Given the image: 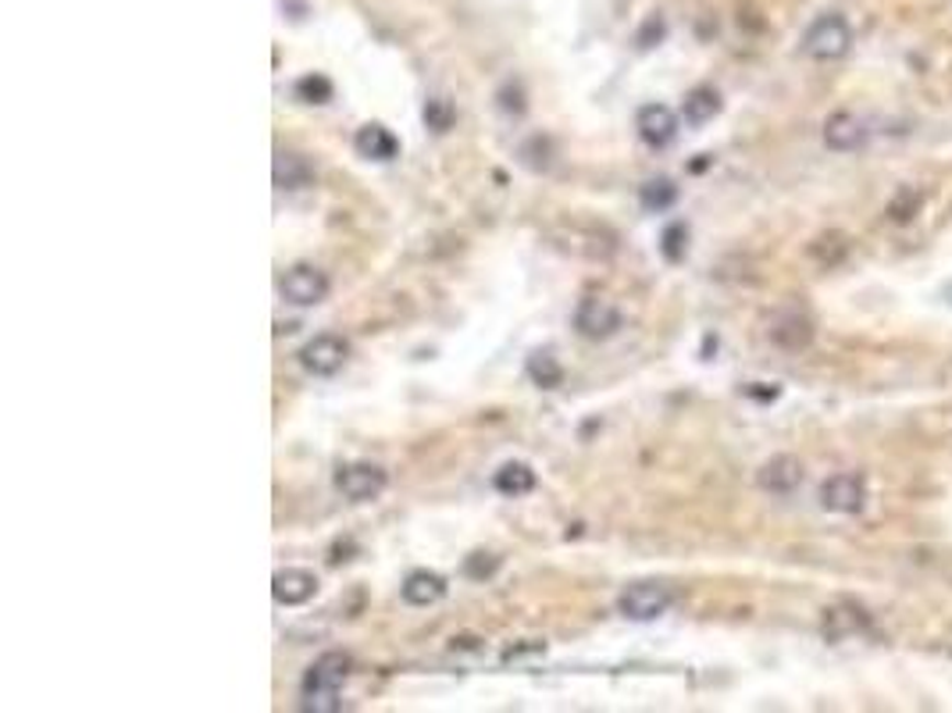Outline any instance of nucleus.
<instances>
[{
  "label": "nucleus",
  "instance_id": "18",
  "mask_svg": "<svg viewBox=\"0 0 952 713\" xmlns=\"http://www.w3.org/2000/svg\"><path fill=\"white\" fill-rule=\"evenodd\" d=\"M535 471L524 464V461H510V464H503L500 471H496L492 475V485H496V493L500 496H510V499H521V496H529L532 489H535Z\"/></svg>",
  "mask_w": 952,
  "mask_h": 713
},
{
  "label": "nucleus",
  "instance_id": "12",
  "mask_svg": "<svg viewBox=\"0 0 952 713\" xmlns=\"http://www.w3.org/2000/svg\"><path fill=\"white\" fill-rule=\"evenodd\" d=\"M863 139H866V125L857 118V114L838 111L824 122V143H828V150H838V154L860 150Z\"/></svg>",
  "mask_w": 952,
  "mask_h": 713
},
{
  "label": "nucleus",
  "instance_id": "27",
  "mask_svg": "<svg viewBox=\"0 0 952 713\" xmlns=\"http://www.w3.org/2000/svg\"><path fill=\"white\" fill-rule=\"evenodd\" d=\"M496 567H500V556H492V553H472V556L464 561V575L475 578V581H486V578L496 575Z\"/></svg>",
  "mask_w": 952,
  "mask_h": 713
},
{
  "label": "nucleus",
  "instance_id": "6",
  "mask_svg": "<svg viewBox=\"0 0 952 713\" xmlns=\"http://www.w3.org/2000/svg\"><path fill=\"white\" fill-rule=\"evenodd\" d=\"M386 482H389L386 471H382L378 464H367V461L343 464L336 471V489L343 493L350 503H367V499L382 496Z\"/></svg>",
  "mask_w": 952,
  "mask_h": 713
},
{
  "label": "nucleus",
  "instance_id": "21",
  "mask_svg": "<svg viewBox=\"0 0 952 713\" xmlns=\"http://www.w3.org/2000/svg\"><path fill=\"white\" fill-rule=\"evenodd\" d=\"M524 371H529V378L539 385V389H557V385L564 382V367L549 350H535L529 356V364H524Z\"/></svg>",
  "mask_w": 952,
  "mask_h": 713
},
{
  "label": "nucleus",
  "instance_id": "5",
  "mask_svg": "<svg viewBox=\"0 0 952 713\" xmlns=\"http://www.w3.org/2000/svg\"><path fill=\"white\" fill-rule=\"evenodd\" d=\"M279 293L293 307H318L329 296V275L315 264H293L286 275L279 279Z\"/></svg>",
  "mask_w": 952,
  "mask_h": 713
},
{
  "label": "nucleus",
  "instance_id": "9",
  "mask_svg": "<svg viewBox=\"0 0 952 713\" xmlns=\"http://www.w3.org/2000/svg\"><path fill=\"white\" fill-rule=\"evenodd\" d=\"M757 485L771 496H789L803 485V461L792 453H778L771 456L760 471H757Z\"/></svg>",
  "mask_w": 952,
  "mask_h": 713
},
{
  "label": "nucleus",
  "instance_id": "23",
  "mask_svg": "<svg viewBox=\"0 0 952 713\" xmlns=\"http://www.w3.org/2000/svg\"><path fill=\"white\" fill-rule=\"evenodd\" d=\"M296 97L304 100V104H329L332 100V82L321 76V71H310V76L296 79Z\"/></svg>",
  "mask_w": 952,
  "mask_h": 713
},
{
  "label": "nucleus",
  "instance_id": "7",
  "mask_svg": "<svg viewBox=\"0 0 952 713\" xmlns=\"http://www.w3.org/2000/svg\"><path fill=\"white\" fill-rule=\"evenodd\" d=\"M866 503V485L860 475L842 471V475H831L820 485V507L831 513H860Z\"/></svg>",
  "mask_w": 952,
  "mask_h": 713
},
{
  "label": "nucleus",
  "instance_id": "29",
  "mask_svg": "<svg viewBox=\"0 0 952 713\" xmlns=\"http://www.w3.org/2000/svg\"><path fill=\"white\" fill-rule=\"evenodd\" d=\"M496 97H500V107H503L507 114H524V90H521L518 82H507Z\"/></svg>",
  "mask_w": 952,
  "mask_h": 713
},
{
  "label": "nucleus",
  "instance_id": "15",
  "mask_svg": "<svg viewBox=\"0 0 952 713\" xmlns=\"http://www.w3.org/2000/svg\"><path fill=\"white\" fill-rule=\"evenodd\" d=\"M771 342H778L781 350H803L814 342V325L800 310H781L771 321Z\"/></svg>",
  "mask_w": 952,
  "mask_h": 713
},
{
  "label": "nucleus",
  "instance_id": "20",
  "mask_svg": "<svg viewBox=\"0 0 952 713\" xmlns=\"http://www.w3.org/2000/svg\"><path fill=\"white\" fill-rule=\"evenodd\" d=\"M638 204H643L646 211H653V214L675 207V204H678V185H675V179H667V176L646 179L643 185H638Z\"/></svg>",
  "mask_w": 952,
  "mask_h": 713
},
{
  "label": "nucleus",
  "instance_id": "28",
  "mask_svg": "<svg viewBox=\"0 0 952 713\" xmlns=\"http://www.w3.org/2000/svg\"><path fill=\"white\" fill-rule=\"evenodd\" d=\"M664 33H667V25H664V19H660V14H653V19H646V25L638 29V36H635L638 50H649V47H657V43L664 39Z\"/></svg>",
  "mask_w": 952,
  "mask_h": 713
},
{
  "label": "nucleus",
  "instance_id": "2",
  "mask_svg": "<svg viewBox=\"0 0 952 713\" xmlns=\"http://www.w3.org/2000/svg\"><path fill=\"white\" fill-rule=\"evenodd\" d=\"M849 47H852V29L846 22V14H838V11L820 14L803 36V50L814 57V61H838V57L849 54Z\"/></svg>",
  "mask_w": 952,
  "mask_h": 713
},
{
  "label": "nucleus",
  "instance_id": "13",
  "mask_svg": "<svg viewBox=\"0 0 952 713\" xmlns=\"http://www.w3.org/2000/svg\"><path fill=\"white\" fill-rule=\"evenodd\" d=\"M446 589H450L446 578L435 575V570H410L400 585V596L410 607H435L446 596Z\"/></svg>",
  "mask_w": 952,
  "mask_h": 713
},
{
  "label": "nucleus",
  "instance_id": "3",
  "mask_svg": "<svg viewBox=\"0 0 952 713\" xmlns=\"http://www.w3.org/2000/svg\"><path fill=\"white\" fill-rule=\"evenodd\" d=\"M575 328L581 339H592V342L610 339V336H617V328H621V310L610 296L589 293V296H581L575 307Z\"/></svg>",
  "mask_w": 952,
  "mask_h": 713
},
{
  "label": "nucleus",
  "instance_id": "14",
  "mask_svg": "<svg viewBox=\"0 0 952 713\" xmlns=\"http://www.w3.org/2000/svg\"><path fill=\"white\" fill-rule=\"evenodd\" d=\"M353 147H358V154L367 157V161H393V157L400 154V139L382 122H367L358 128V136H353Z\"/></svg>",
  "mask_w": 952,
  "mask_h": 713
},
{
  "label": "nucleus",
  "instance_id": "1",
  "mask_svg": "<svg viewBox=\"0 0 952 713\" xmlns=\"http://www.w3.org/2000/svg\"><path fill=\"white\" fill-rule=\"evenodd\" d=\"M671 603H675V589L667 581H653V578L632 581L628 589L617 596V610L628 621H638V624L664 618V613L671 610Z\"/></svg>",
  "mask_w": 952,
  "mask_h": 713
},
{
  "label": "nucleus",
  "instance_id": "26",
  "mask_svg": "<svg viewBox=\"0 0 952 713\" xmlns=\"http://www.w3.org/2000/svg\"><path fill=\"white\" fill-rule=\"evenodd\" d=\"M453 118H457V111H453L450 100L435 97V100L424 104V125H429L432 133H446V128L453 125Z\"/></svg>",
  "mask_w": 952,
  "mask_h": 713
},
{
  "label": "nucleus",
  "instance_id": "19",
  "mask_svg": "<svg viewBox=\"0 0 952 713\" xmlns=\"http://www.w3.org/2000/svg\"><path fill=\"white\" fill-rule=\"evenodd\" d=\"M717 114H721V93L714 86H695V90H689L685 104H681V118L689 125H706V122H714Z\"/></svg>",
  "mask_w": 952,
  "mask_h": 713
},
{
  "label": "nucleus",
  "instance_id": "25",
  "mask_svg": "<svg viewBox=\"0 0 952 713\" xmlns=\"http://www.w3.org/2000/svg\"><path fill=\"white\" fill-rule=\"evenodd\" d=\"M301 710H307V713H336V710H343V699H339V689H304Z\"/></svg>",
  "mask_w": 952,
  "mask_h": 713
},
{
  "label": "nucleus",
  "instance_id": "22",
  "mask_svg": "<svg viewBox=\"0 0 952 713\" xmlns=\"http://www.w3.org/2000/svg\"><path fill=\"white\" fill-rule=\"evenodd\" d=\"M920 207H923V193L917 190V185H899V190L892 193L885 214L895 225H909L920 214Z\"/></svg>",
  "mask_w": 952,
  "mask_h": 713
},
{
  "label": "nucleus",
  "instance_id": "11",
  "mask_svg": "<svg viewBox=\"0 0 952 713\" xmlns=\"http://www.w3.org/2000/svg\"><path fill=\"white\" fill-rule=\"evenodd\" d=\"M350 670H353L350 653L329 649V653H321L318 660L307 667L304 689H343L347 678H350Z\"/></svg>",
  "mask_w": 952,
  "mask_h": 713
},
{
  "label": "nucleus",
  "instance_id": "4",
  "mask_svg": "<svg viewBox=\"0 0 952 713\" xmlns=\"http://www.w3.org/2000/svg\"><path fill=\"white\" fill-rule=\"evenodd\" d=\"M296 356H301V367L307 371V375L329 378V375H336V371H343V364L350 361V342L336 332H321L315 339H307Z\"/></svg>",
  "mask_w": 952,
  "mask_h": 713
},
{
  "label": "nucleus",
  "instance_id": "24",
  "mask_svg": "<svg viewBox=\"0 0 952 713\" xmlns=\"http://www.w3.org/2000/svg\"><path fill=\"white\" fill-rule=\"evenodd\" d=\"M660 253H664L671 264L685 261V253H689V228L681 225V222L667 225V228H664V236H660Z\"/></svg>",
  "mask_w": 952,
  "mask_h": 713
},
{
  "label": "nucleus",
  "instance_id": "17",
  "mask_svg": "<svg viewBox=\"0 0 952 713\" xmlns=\"http://www.w3.org/2000/svg\"><path fill=\"white\" fill-rule=\"evenodd\" d=\"M866 624H871V618H866V610L852 607V603H838V607H828V610H824V635H828L831 642L849 638V635H860Z\"/></svg>",
  "mask_w": 952,
  "mask_h": 713
},
{
  "label": "nucleus",
  "instance_id": "16",
  "mask_svg": "<svg viewBox=\"0 0 952 713\" xmlns=\"http://www.w3.org/2000/svg\"><path fill=\"white\" fill-rule=\"evenodd\" d=\"M272 179L279 190H304V185L315 182V168H310V161L304 154H293V150H279L275 154V165H272Z\"/></svg>",
  "mask_w": 952,
  "mask_h": 713
},
{
  "label": "nucleus",
  "instance_id": "10",
  "mask_svg": "<svg viewBox=\"0 0 952 713\" xmlns=\"http://www.w3.org/2000/svg\"><path fill=\"white\" fill-rule=\"evenodd\" d=\"M272 596L279 607H304L318 596V578L307 567H286L272 578Z\"/></svg>",
  "mask_w": 952,
  "mask_h": 713
},
{
  "label": "nucleus",
  "instance_id": "8",
  "mask_svg": "<svg viewBox=\"0 0 952 713\" xmlns=\"http://www.w3.org/2000/svg\"><path fill=\"white\" fill-rule=\"evenodd\" d=\"M635 128H638V136H643L646 147H653V150L671 147L675 136H678V114L667 104H646L635 114Z\"/></svg>",
  "mask_w": 952,
  "mask_h": 713
}]
</instances>
